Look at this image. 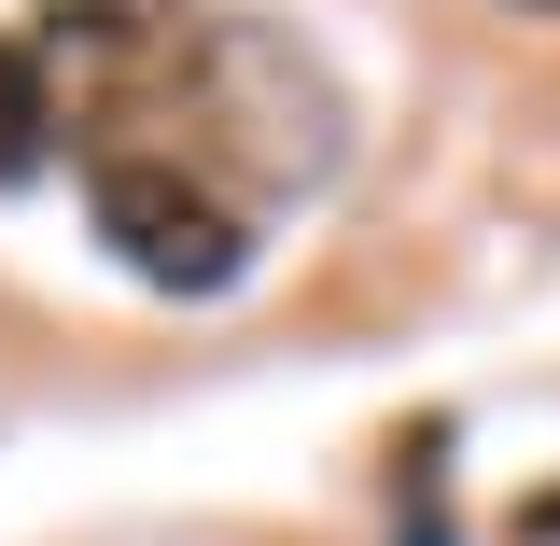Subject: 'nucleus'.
Instances as JSON below:
<instances>
[{"mask_svg": "<svg viewBox=\"0 0 560 546\" xmlns=\"http://www.w3.org/2000/svg\"><path fill=\"white\" fill-rule=\"evenodd\" d=\"M98 239H113L154 294H224V280L253 267L238 210L197 197V183H183V169H154V154H98Z\"/></svg>", "mask_w": 560, "mask_h": 546, "instance_id": "1", "label": "nucleus"}, {"mask_svg": "<svg viewBox=\"0 0 560 546\" xmlns=\"http://www.w3.org/2000/svg\"><path fill=\"white\" fill-rule=\"evenodd\" d=\"M43 127H57V113H43V57L0 28V183H28V169H43Z\"/></svg>", "mask_w": 560, "mask_h": 546, "instance_id": "2", "label": "nucleus"}, {"mask_svg": "<svg viewBox=\"0 0 560 546\" xmlns=\"http://www.w3.org/2000/svg\"><path fill=\"white\" fill-rule=\"evenodd\" d=\"M43 14H57L70 43H140V28H168L183 0H43Z\"/></svg>", "mask_w": 560, "mask_h": 546, "instance_id": "3", "label": "nucleus"}]
</instances>
